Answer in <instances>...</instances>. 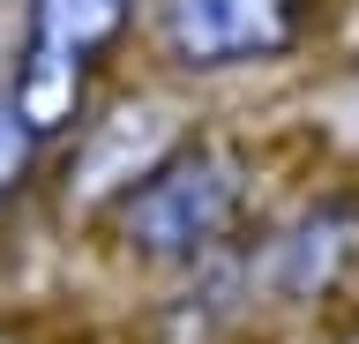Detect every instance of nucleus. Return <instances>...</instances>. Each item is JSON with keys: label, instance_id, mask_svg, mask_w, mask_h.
I'll use <instances>...</instances> for the list:
<instances>
[{"label": "nucleus", "instance_id": "nucleus-1", "mask_svg": "<svg viewBox=\"0 0 359 344\" xmlns=\"http://www.w3.org/2000/svg\"><path fill=\"white\" fill-rule=\"evenodd\" d=\"M247 217V158L232 142H172L150 158L120 195H112V240L150 262V270H187L240 232Z\"/></svg>", "mask_w": 359, "mask_h": 344}, {"label": "nucleus", "instance_id": "nucleus-2", "mask_svg": "<svg viewBox=\"0 0 359 344\" xmlns=\"http://www.w3.org/2000/svg\"><path fill=\"white\" fill-rule=\"evenodd\" d=\"M142 0H22V46L8 75V105L38 142L83 128L90 83L105 68V53L128 38Z\"/></svg>", "mask_w": 359, "mask_h": 344}, {"label": "nucleus", "instance_id": "nucleus-3", "mask_svg": "<svg viewBox=\"0 0 359 344\" xmlns=\"http://www.w3.org/2000/svg\"><path fill=\"white\" fill-rule=\"evenodd\" d=\"M157 8V46L187 75L224 68H262L307 46L314 8L307 0H150Z\"/></svg>", "mask_w": 359, "mask_h": 344}, {"label": "nucleus", "instance_id": "nucleus-4", "mask_svg": "<svg viewBox=\"0 0 359 344\" xmlns=\"http://www.w3.org/2000/svg\"><path fill=\"white\" fill-rule=\"evenodd\" d=\"M352 270H359V195H322L292 225H277L262 247V284L292 307L330 299Z\"/></svg>", "mask_w": 359, "mask_h": 344}, {"label": "nucleus", "instance_id": "nucleus-5", "mask_svg": "<svg viewBox=\"0 0 359 344\" xmlns=\"http://www.w3.org/2000/svg\"><path fill=\"white\" fill-rule=\"evenodd\" d=\"M38 150H45V142L30 135V128H22V113L8 105V97H0V195H15V187L30 180V165H38Z\"/></svg>", "mask_w": 359, "mask_h": 344}]
</instances>
